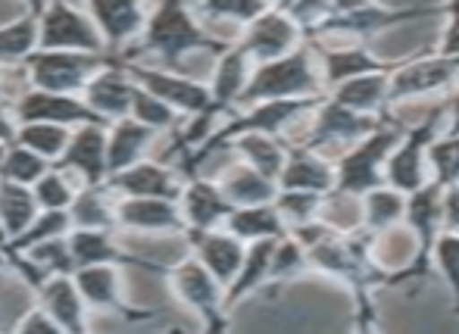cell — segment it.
I'll use <instances>...</instances> for the list:
<instances>
[{
    "label": "cell",
    "mask_w": 459,
    "mask_h": 334,
    "mask_svg": "<svg viewBox=\"0 0 459 334\" xmlns=\"http://www.w3.org/2000/svg\"><path fill=\"white\" fill-rule=\"evenodd\" d=\"M431 272L444 278L450 300H454V313L459 316V231L444 228L437 235L435 247H431Z\"/></svg>",
    "instance_id": "7dc6e473"
},
{
    "label": "cell",
    "mask_w": 459,
    "mask_h": 334,
    "mask_svg": "<svg viewBox=\"0 0 459 334\" xmlns=\"http://www.w3.org/2000/svg\"><path fill=\"white\" fill-rule=\"evenodd\" d=\"M284 13L300 25L303 35L313 38L322 29V22L328 19V0H290L284 6Z\"/></svg>",
    "instance_id": "681fc988"
},
{
    "label": "cell",
    "mask_w": 459,
    "mask_h": 334,
    "mask_svg": "<svg viewBox=\"0 0 459 334\" xmlns=\"http://www.w3.org/2000/svg\"><path fill=\"white\" fill-rule=\"evenodd\" d=\"M229 235H235L238 241L254 244V241H269V237L288 235V225L278 216L275 203H250V207H231V213L225 216L222 225Z\"/></svg>",
    "instance_id": "e575fe53"
},
{
    "label": "cell",
    "mask_w": 459,
    "mask_h": 334,
    "mask_svg": "<svg viewBox=\"0 0 459 334\" xmlns=\"http://www.w3.org/2000/svg\"><path fill=\"white\" fill-rule=\"evenodd\" d=\"M231 38H219L200 22L187 0H157L147 13L144 31L138 38V50L157 56L163 66L176 69L191 54H219Z\"/></svg>",
    "instance_id": "7a4b0ae2"
},
{
    "label": "cell",
    "mask_w": 459,
    "mask_h": 334,
    "mask_svg": "<svg viewBox=\"0 0 459 334\" xmlns=\"http://www.w3.org/2000/svg\"><path fill=\"white\" fill-rule=\"evenodd\" d=\"M309 47L316 54V63H319V73H322V85L334 88L341 81L353 79V75H363V73H375V69H391L397 60H385V56L372 54L368 44L363 41H316L309 38Z\"/></svg>",
    "instance_id": "7402d4cb"
},
{
    "label": "cell",
    "mask_w": 459,
    "mask_h": 334,
    "mask_svg": "<svg viewBox=\"0 0 459 334\" xmlns=\"http://www.w3.org/2000/svg\"><path fill=\"white\" fill-rule=\"evenodd\" d=\"M116 231L128 235H182L185 222L178 201L169 197H116Z\"/></svg>",
    "instance_id": "44dd1931"
},
{
    "label": "cell",
    "mask_w": 459,
    "mask_h": 334,
    "mask_svg": "<svg viewBox=\"0 0 459 334\" xmlns=\"http://www.w3.org/2000/svg\"><path fill=\"white\" fill-rule=\"evenodd\" d=\"M44 4H48V0H25V6H29V13H35V16L44 10Z\"/></svg>",
    "instance_id": "9f6ffc18"
},
{
    "label": "cell",
    "mask_w": 459,
    "mask_h": 334,
    "mask_svg": "<svg viewBox=\"0 0 459 334\" xmlns=\"http://www.w3.org/2000/svg\"><path fill=\"white\" fill-rule=\"evenodd\" d=\"M10 110L16 122H56V125H85V122H100L88 110L82 94H60V91H44V88L25 85V91L16 100H10Z\"/></svg>",
    "instance_id": "ffe728a7"
},
{
    "label": "cell",
    "mask_w": 459,
    "mask_h": 334,
    "mask_svg": "<svg viewBox=\"0 0 459 334\" xmlns=\"http://www.w3.org/2000/svg\"><path fill=\"white\" fill-rule=\"evenodd\" d=\"M406 213V194L394 184H378L359 194V228L368 235H385V231L403 225Z\"/></svg>",
    "instance_id": "836d02e7"
},
{
    "label": "cell",
    "mask_w": 459,
    "mask_h": 334,
    "mask_svg": "<svg viewBox=\"0 0 459 334\" xmlns=\"http://www.w3.org/2000/svg\"><path fill=\"white\" fill-rule=\"evenodd\" d=\"M48 159L31 153L29 147H22L19 141H6L0 147V178H10V182H19V184H35L38 178L48 172Z\"/></svg>",
    "instance_id": "b9f144b4"
},
{
    "label": "cell",
    "mask_w": 459,
    "mask_h": 334,
    "mask_svg": "<svg viewBox=\"0 0 459 334\" xmlns=\"http://www.w3.org/2000/svg\"><path fill=\"white\" fill-rule=\"evenodd\" d=\"M73 281L91 313H113V316H122L128 322H147V319H153V313H138L126 304V278H122L119 262L79 266L73 269Z\"/></svg>",
    "instance_id": "5bb4252c"
},
{
    "label": "cell",
    "mask_w": 459,
    "mask_h": 334,
    "mask_svg": "<svg viewBox=\"0 0 459 334\" xmlns=\"http://www.w3.org/2000/svg\"><path fill=\"white\" fill-rule=\"evenodd\" d=\"M178 213H182L185 231H210L222 228L225 216L231 213V203L225 201L216 178L191 172V176H185L182 191H178Z\"/></svg>",
    "instance_id": "603a6c76"
},
{
    "label": "cell",
    "mask_w": 459,
    "mask_h": 334,
    "mask_svg": "<svg viewBox=\"0 0 459 334\" xmlns=\"http://www.w3.org/2000/svg\"><path fill=\"white\" fill-rule=\"evenodd\" d=\"M138 85V81H134ZM132 119H138L141 125L153 128L157 134H166V132H176L178 122H182V116L172 110L169 104H163V100L157 98V94H151L147 88H134V98H132V110H128Z\"/></svg>",
    "instance_id": "bcb514c9"
},
{
    "label": "cell",
    "mask_w": 459,
    "mask_h": 334,
    "mask_svg": "<svg viewBox=\"0 0 459 334\" xmlns=\"http://www.w3.org/2000/svg\"><path fill=\"white\" fill-rule=\"evenodd\" d=\"M35 304L44 306V313L54 319L56 329L63 334L88 331V316H91V310H88L85 300H82L79 287H75V281H73V272L48 275V278L35 287Z\"/></svg>",
    "instance_id": "484cf974"
},
{
    "label": "cell",
    "mask_w": 459,
    "mask_h": 334,
    "mask_svg": "<svg viewBox=\"0 0 459 334\" xmlns=\"http://www.w3.org/2000/svg\"><path fill=\"white\" fill-rule=\"evenodd\" d=\"M109 60V54H91V50H48L35 47L22 60L25 85L44 88L60 94H82L88 79Z\"/></svg>",
    "instance_id": "9c48e42d"
},
{
    "label": "cell",
    "mask_w": 459,
    "mask_h": 334,
    "mask_svg": "<svg viewBox=\"0 0 459 334\" xmlns=\"http://www.w3.org/2000/svg\"><path fill=\"white\" fill-rule=\"evenodd\" d=\"M266 6H273L269 0H197V16L200 22H231V25H247L254 16H260Z\"/></svg>",
    "instance_id": "ee69618b"
},
{
    "label": "cell",
    "mask_w": 459,
    "mask_h": 334,
    "mask_svg": "<svg viewBox=\"0 0 459 334\" xmlns=\"http://www.w3.org/2000/svg\"><path fill=\"white\" fill-rule=\"evenodd\" d=\"M128 73H132V79L138 81L141 88L157 94L163 104H169L182 119H191V116H200V113H216L212 110L206 81L182 75L172 66H147V63H128ZM219 119H222V116H219Z\"/></svg>",
    "instance_id": "4fadbf2b"
},
{
    "label": "cell",
    "mask_w": 459,
    "mask_h": 334,
    "mask_svg": "<svg viewBox=\"0 0 459 334\" xmlns=\"http://www.w3.org/2000/svg\"><path fill=\"white\" fill-rule=\"evenodd\" d=\"M325 94L322 73L309 41H303L297 50L278 56V60L254 63V73L247 79L238 107L260 104V100H284V98H319Z\"/></svg>",
    "instance_id": "277c9868"
},
{
    "label": "cell",
    "mask_w": 459,
    "mask_h": 334,
    "mask_svg": "<svg viewBox=\"0 0 459 334\" xmlns=\"http://www.w3.org/2000/svg\"><path fill=\"white\" fill-rule=\"evenodd\" d=\"M182 182L185 176L178 166L166 163V159H153L147 153L138 163L113 172L107 178V188L116 197H169V201H178Z\"/></svg>",
    "instance_id": "ac0fdd59"
},
{
    "label": "cell",
    "mask_w": 459,
    "mask_h": 334,
    "mask_svg": "<svg viewBox=\"0 0 459 334\" xmlns=\"http://www.w3.org/2000/svg\"><path fill=\"white\" fill-rule=\"evenodd\" d=\"M441 104H444V128L441 132L459 134V85L450 88L447 94H441Z\"/></svg>",
    "instance_id": "db71d44e"
},
{
    "label": "cell",
    "mask_w": 459,
    "mask_h": 334,
    "mask_svg": "<svg viewBox=\"0 0 459 334\" xmlns=\"http://www.w3.org/2000/svg\"><path fill=\"white\" fill-rule=\"evenodd\" d=\"M273 247H275V237H269V241H254V244L244 247L241 269H238L235 278H231L229 287H225V310H229V316L244 304V300H250L254 294L266 291Z\"/></svg>",
    "instance_id": "83f0119b"
},
{
    "label": "cell",
    "mask_w": 459,
    "mask_h": 334,
    "mask_svg": "<svg viewBox=\"0 0 459 334\" xmlns=\"http://www.w3.org/2000/svg\"><path fill=\"white\" fill-rule=\"evenodd\" d=\"M325 197L328 194H316V191H288V188H278L275 194V210L278 216L284 219V225L297 228V225H307L313 219L322 216V207H325Z\"/></svg>",
    "instance_id": "7bdbcfd3"
},
{
    "label": "cell",
    "mask_w": 459,
    "mask_h": 334,
    "mask_svg": "<svg viewBox=\"0 0 459 334\" xmlns=\"http://www.w3.org/2000/svg\"><path fill=\"white\" fill-rule=\"evenodd\" d=\"M73 228V219H69V210H38L35 219L25 225L16 237L6 241V250H25L38 241H48V237H60L69 235Z\"/></svg>",
    "instance_id": "f6af8a7d"
},
{
    "label": "cell",
    "mask_w": 459,
    "mask_h": 334,
    "mask_svg": "<svg viewBox=\"0 0 459 334\" xmlns=\"http://www.w3.org/2000/svg\"><path fill=\"white\" fill-rule=\"evenodd\" d=\"M400 132H403V122L387 116L381 125H375L368 134L353 141L351 147H344V153L334 159V191L338 194L359 197L368 188L385 184L387 153L394 150Z\"/></svg>",
    "instance_id": "5b68a950"
},
{
    "label": "cell",
    "mask_w": 459,
    "mask_h": 334,
    "mask_svg": "<svg viewBox=\"0 0 459 334\" xmlns=\"http://www.w3.org/2000/svg\"><path fill=\"white\" fill-rule=\"evenodd\" d=\"M456 88V66L454 56L431 54L416 60H397L387 73V110L410 100L435 98Z\"/></svg>",
    "instance_id": "8fae6325"
},
{
    "label": "cell",
    "mask_w": 459,
    "mask_h": 334,
    "mask_svg": "<svg viewBox=\"0 0 459 334\" xmlns=\"http://www.w3.org/2000/svg\"><path fill=\"white\" fill-rule=\"evenodd\" d=\"M38 47V16L25 10L13 22L0 25V66L16 69Z\"/></svg>",
    "instance_id": "74e56055"
},
{
    "label": "cell",
    "mask_w": 459,
    "mask_h": 334,
    "mask_svg": "<svg viewBox=\"0 0 459 334\" xmlns=\"http://www.w3.org/2000/svg\"><path fill=\"white\" fill-rule=\"evenodd\" d=\"M6 241H10V235H6L4 222H0V247H6Z\"/></svg>",
    "instance_id": "680465c9"
},
{
    "label": "cell",
    "mask_w": 459,
    "mask_h": 334,
    "mask_svg": "<svg viewBox=\"0 0 459 334\" xmlns=\"http://www.w3.org/2000/svg\"><path fill=\"white\" fill-rule=\"evenodd\" d=\"M441 184L429 182L419 191L406 194V213L403 225L410 228L412 244H416V253H412L410 266L400 269V272L387 275V287H403L425 281L431 272V247H435L437 235L444 231V210H441Z\"/></svg>",
    "instance_id": "8992f818"
},
{
    "label": "cell",
    "mask_w": 459,
    "mask_h": 334,
    "mask_svg": "<svg viewBox=\"0 0 459 334\" xmlns=\"http://www.w3.org/2000/svg\"><path fill=\"white\" fill-rule=\"evenodd\" d=\"M153 141H157V132L147 125H141L132 116H122V119L107 122V169L109 176L126 166L138 163L151 153Z\"/></svg>",
    "instance_id": "f1b7e54d"
},
{
    "label": "cell",
    "mask_w": 459,
    "mask_h": 334,
    "mask_svg": "<svg viewBox=\"0 0 459 334\" xmlns=\"http://www.w3.org/2000/svg\"><path fill=\"white\" fill-rule=\"evenodd\" d=\"M187 253L212 275L222 287H229V281L235 278V272L241 269L244 247L247 244L238 241L235 235H229L225 228H210V231H185Z\"/></svg>",
    "instance_id": "cb8c5ba5"
},
{
    "label": "cell",
    "mask_w": 459,
    "mask_h": 334,
    "mask_svg": "<svg viewBox=\"0 0 459 334\" xmlns=\"http://www.w3.org/2000/svg\"><path fill=\"white\" fill-rule=\"evenodd\" d=\"M54 166L66 169L79 184H107V122H85L69 134L66 150Z\"/></svg>",
    "instance_id": "e0dca14e"
},
{
    "label": "cell",
    "mask_w": 459,
    "mask_h": 334,
    "mask_svg": "<svg viewBox=\"0 0 459 334\" xmlns=\"http://www.w3.org/2000/svg\"><path fill=\"white\" fill-rule=\"evenodd\" d=\"M38 213L35 194H31L29 184L10 182V178H0V222H4L6 235L16 237Z\"/></svg>",
    "instance_id": "ab89813d"
},
{
    "label": "cell",
    "mask_w": 459,
    "mask_h": 334,
    "mask_svg": "<svg viewBox=\"0 0 459 334\" xmlns=\"http://www.w3.org/2000/svg\"><path fill=\"white\" fill-rule=\"evenodd\" d=\"M0 98H6V69L0 66Z\"/></svg>",
    "instance_id": "6f0895ef"
},
{
    "label": "cell",
    "mask_w": 459,
    "mask_h": 334,
    "mask_svg": "<svg viewBox=\"0 0 459 334\" xmlns=\"http://www.w3.org/2000/svg\"><path fill=\"white\" fill-rule=\"evenodd\" d=\"M254 73V60L250 54L241 47V44L231 38L222 50L216 54V63H212V73H210V100H212V110L219 116L231 113L241 100L244 88H247V79Z\"/></svg>",
    "instance_id": "d4e9b609"
},
{
    "label": "cell",
    "mask_w": 459,
    "mask_h": 334,
    "mask_svg": "<svg viewBox=\"0 0 459 334\" xmlns=\"http://www.w3.org/2000/svg\"><path fill=\"white\" fill-rule=\"evenodd\" d=\"M278 188L288 191H316V194H332L334 191V159L322 150L303 144H288V157L275 178Z\"/></svg>",
    "instance_id": "4316f807"
},
{
    "label": "cell",
    "mask_w": 459,
    "mask_h": 334,
    "mask_svg": "<svg viewBox=\"0 0 459 334\" xmlns=\"http://www.w3.org/2000/svg\"><path fill=\"white\" fill-rule=\"evenodd\" d=\"M441 16V4L419 6H387L381 0H328V19L313 38L319 41H368L394 25L422 22V19ZM309 41V38H307Z\"/></svg>",
    "instance_id": "3957f363"
},
{
    "label": "cell",
    "mask_w": 459,
    "mask_h": 334,
    "mask_svg": "<svg viewBox=\"0 0 459 334\" xmlns=\"http://www.w3.org/2000/svg\"><path fill=\"white\" fill-rule=\"evenodd\" d=\"M454 66H456V85H459V56H454Z\"/></svg>",
    "instance_id": "94428289"
},
{
    "label": "cell",
    "mask_w": 459,
    "mask_h": 334,
    "mask_svg": "<svg viewBox=\"0 0 459 334\" xmlns=\"http://www.w3.org/2000/svg\"><path fill=\"white\" fill-rule=\"evenodd\" d=\"M38 47L107 54L103 38L88 10H79L73 0H48L44 4V10L38 13Z\"/></svg>",
    "instance_id": "7c38bea8"
},
{
    "label": "cell",
    "mask_w": 459,
    "mask_h": 334,
    "mask_svg": "<svg viewBox=\"0 0 459 334\" xmlns=\"http://www.w3.org/2000/svg\"><path fill=\"white\" fill-rule=\"evenodd\" d=\"M429 172L431 182L456 184L459 182V134L437 132L429 144Z\"/></svg>",
    "instance_id": "c3c4849f"
},
{
    "label": "cell",
    "mask_w": 459,
    "mask_h": 334,
    "mask_svg": "<svg viewBox=\"0 0 459 334\" xmlns=\"http://www.w3.org/2000/svg\"><path fill=\"white\" fill-rule=\"evenodd\" d=\"M235 41L247 50L254 63H266V60H278V56L297 50L307 41V35H303L300 25L284 10L266 6L260 16H254L247 25H241V35H238Z\"/></svg>",
    "instance_id": "9a60e30c"
},
{
    "label": "cell",
    "mask_w": 459,
    "mask_h": 334,
    "mask_svg": "<svg viewBox=\"0 0 459 334\" xmlns=\"http://www.w3.org/2000/svg\"><path fill=\"white\" fill-rule=\"evenodd\" d=\"M13 132H16V116L10 110V100L0 98V147H4L6 141H13Z\"/></svg>",
    "instance_id": "11a10c76"
},
{
    "label": "cell",
    "mask_w": 459,
    "mask_h": 334,
    "mask_svg": "<svg viewBox=\"0 0 459 334\" xmlns=\"http://www.w3.org/2000/svg\"><path fill=\"white\" fill-rule=\"evenodd\" d=\"M309 272V260L303 244L294 235H281L275 237L273 247V260H269V285L266 287H288L294 281L307 278Z\"/></svg>",
    "instance_id": "8d00e7d4"
},
{
    "label": "cell",
    "mask_w": 459,
    "mask_h": 334,
    "mask_svg": "<svg viewBox=\"0 0 459 334\" xmlns=\"http://www.w3.org/2000/svg\"><path fill=\"white\" fill-rule=\"evenodd\" d=\"M387 116L391 113L368 116V113L347 110V107H341L338 100L322 94L319 104H316L307 116L303 134L297 141H288V144H303V147H313V150H322V153H325L328 147H351L353 141H359L363 134H368L375 125H381Z\"/></svg>",
    "instance_id": "30bf717a"
},
{
    "label": "cell",
    "mask_w": 459,
    "mask_h": 334,
    "mask_svg": "<svg viewBox=\"0 0 459 334\" xmlns=\"http://www.w3.org/2000/svg\"><path fill=\"white\" fill-rule=\"evenodd\" d=\"M116 194L107 184H82L69 207L73 228H113L116 231Z\"/></svg>",
    "instance_id": "d590c367"
},
{
    "label": "cell",
    "mask_w": 459,
    "mask_h": 334,
    "mask_svg": "<svg viewBox=\"0 0 459 334\" xmlns=\"http://www.w3.org/2000/svg\"><path fill=\"white\" fill-rule=\"evenodd\" d=\"M85 10L100 31L107 54H122L138 44L147 22L144 0H85Z\"/></svg>",
    "instance_id": "d6986e66"
},
{
    "label": "cell",
    "mask_w": 459,
    "mask_h": 334,
    "mask_svg": "<svg viewBox=\"0 0 459 334\" xmlns=\"http://www.w3.org/2000/svg\"><path fill=\"white\" fill-rule=\"evenodd\" d=\"M444 128V104H437L435 110H429L416 125H403L394 150L387 153L385 163V182L394 184L403 194H412L422 184L431 182L429 172V144L437 132Z\"/></svg>",
    "instance_id": "ba28073f"
},
{
    "label": "cell",
    "mask_w": 459,
    "mask_h": 334,
    "mask_svg": "<svg viewBox=\"0 0 459 334\" xmlns=\"http://www.w3.org/2000/svg\"><path fill=\"white\" fill-rule=\"evenodd\" d=\"M216 184L222 188L225 201L231 207H250V203H273L278 194L275 178L256 172L254 166L241 163V159H231L222 172L216 176Z\"/></svg>",
    "instance_id": "4dcf8cb0"
},
{
    "label": "cell",
    "mask_w": 459,
    "mask_h": 334,
    "mask_svg": "<svg viewBox=\"0 0 459 334\" xmlns=\"http://www.w3.org/2000/svg\"><path fill=\"white\" fill-rule=\"evenodd\" d=\"M391 69H375V73L353 75V79L328 88L325 94L332 100H338L341 107H347V110L385 116V113H391L387 110V73H391Z\"/></svg>",
    "instance_id": "1f68e13d"
},
{
    "label": "cell",
    "mask_w": 459,
    "mask_h": 334,
    "mask_svg": "<svg viewBox=\"0 0 459 334\" xmlns=\"http://www.w3.org/2000/svg\"><path fill=\"white\" fill-rule=\"evenodd\" d=\"M288 235H294L303 244L309 272L338 281L351 294L353 329H378L375 297L387 291V275L391 272L375 256V235H368L363 228H338L322 216L307 225H297Z\"/></svg>",
    "instance_id": "6da1fadb"
},
{
    "label": "cell",
    "mask_w": 459,
    "mask_h": 334,
    "mask_svg": "<svg viewBox=\"0 0 459 334\" xmlns=\"http://www.w3.org/2000/svg\"><path fill=\"white\" fill-rule=\"evenodd\" d=\"M166 285H169L172 297L185 306L187 313L200 319L206 331H225L231 325V316L225 310V287L194 260L191 253L185 260H176L163 266Z\"/></svg>",
    "instance_id": "52a82bcc"
},
{
    "label": "cell",
    "mask_w": 459,
    "mask_h": 334,
    "mask_svg": "<svg viewBox=\"0 0 459 334\" xmlns=\"http://www.w3.org/2000/svg\"><path fill=\"white\" fill-rule=\"evenodd\" d=\"M225 150H231L241 163L254 166V169L263 172V176L278 178L284 157H288V141L278 138V134L241 132V134H235V138L225 141Z\"/></svg>",
    "instance_id": "d6a6232c"
},
{
    "label": "cell",
    "mask_w": 459,
    "mask_h": 334,
    "mask_svg": "<svg viewBox=\"0 0 459 334\" xmlns=\"http://www.w3.org/2000/svg\"><path fill=\"white\" fill-rule=\"evenodd\" d=\"M69 253H73L75 269L97 266V262H119V266H144L141 260L128 256V250L119 244L113 228H69L66 235ZM147 269V266H144Z\"/></svg>",
    "instance_id": "f546056e"
},
{
    "label": "cell",
    "mask_w": 459,
    "mask_h": 334,
    "mask_svg": "<svg viewBox=\"0 0 459 334\" xmlns=\"http://www.w3.org/2000/svg\"><path fill=\"white\" fill-rule=\"evenodd\" d=\"M13 329H16L19 334H63L60 329H56V322L54 319L48 316V313H44V306H31L29 313H25L22 319H19L16 325H13Z\"/></svg>",
    "instance_id": "816d5d0a"
},
{
    "label": "cell",
    "mask_w": 459,
    "mask_h": 334,
    "mask_svg": "<svg viewBox=\"0 0 459 334\" xmlns=\"http://www.w3.org/2000/svg\"><path fill=\"white\" fill-rule=\"evenodd\" d=\"M435 54L459 56V0L441 4V35H437Z\"/></svg>",
    "instance_id": "f907efd6"
},
{
    "label": "cell",
    "mask_w": 459,
    "mask_h": 334,
    "mask_svg": "<svg viewBox=\"0 0 459 334\" xmlns=\"http://www.w3.org/2000/svg\"><path fill=\"white\" fill-rule=\"evenodd\" d=\"M134 88L138 85H134L132 73H128V63L116 60V54H109V60L82 88V100H85L88 110L100 122H113L128 116V110H132Z\"/></svg>",
    "instance_id": "2e32d148"
},
{
    "label": "cell",
    "mask_w": 459,
    "mask_h": 334,
    "mask_svg": "<svg viewBox=\"0 0 459 334\" xmlns=\"http://www.w3.org/2000/svg\"><path fill=\"white\" fill-rule=\"evenodd\" d=\"M79 188L82 184L75 182L66 169L50 163L48 172L31 184V194H35L38 210H69L75 201V194H79Z\"/></svg>",
    "instance_id": "60d3db41"
},
{
    "label": "cell",
    "mask_w": 459,
    "mask_h": 334,
    "mask_svg": "<svg viewBox=\"0 0 459 334\" xmlns=\"http://www.w3.org/2000/svg\"><path fill=\"white\" fill-rule=\"evenodd\" d=\"M69 134H73V128L56 125V122H16L13 141H19L22 147H29L31 153L44 157L48 163H56L60 153L66 150Z\"/></svg>",
    "instance_id": "f35d334b"
},
{
    "label": "cell",
    "mask_w": 459,
    "mask_h": 334,
    "mask_svg": "<svg viewBox=\"0 0 459 334\" xmlns=\"http://www.w3.org/2000/svg\"><path fill=\"white\" fill-rule=\"evenodd\" d=\"M269 4H273V6H278V10H284V6H288L290 0H269Z\"/></svg>",
    "instance_id": "91938a15"
},
{
    "label": "cell",
    "mask_w": 459,
    "mask_h": 334,
    "mask_svg": "<svg viewBox=\"0 0 459 334\" xmlns=\"http://www.w3.org/2000/svg\"><path fill=\"white\" fill-rule=\"evenodd\" d=\"M441 210H444V228L459 231V182L456 184H444Z\"/></svg>",
    "instance_id": "f5cc1de1"
}]
</instances>
